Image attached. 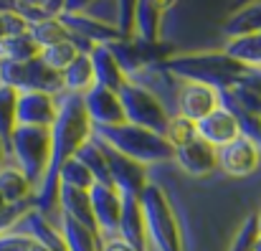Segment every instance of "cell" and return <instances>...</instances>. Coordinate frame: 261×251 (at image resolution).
Segmentation results:
<instances>
[{"mask_svg": "<svg viewBox=\"0 0 261 251\" xmlns=\"http://www.w3.org/2000/svg\"><path fill=\"white\" fill-rule=\"evenodd\" d=\"M94 127L84 109V96L64 91L59 99V114L51 127V163L46 170V178L41 188L36 190V211L48 213L59 203V170L61 165L74 158L79 145H84L91 137Z\"/></svg>", "mask_w": 261, "mask_h": 251, "instance_id": "1", "label": "cell"}, {"mask_svg": "<svg viewBox=\"0 0 261 251\" xmlns=\"http://www.w3.org/2000/svg\"><path fill=\"white\" fill-rule=\"evenodd\" d=\"M163 69L188 84H200L213 91L233 89L246 79L249 69L233 61L226 51H200V54H182L163 61Z\"/></svg>", "mask_w": 261, "mask_h": 251, "instance_id": "2", "label": "cell"}, {"mask_svg": "<svg viewBox=\"0 0 261 251\" xmlns=\"http://www.w3.org/2000/svg\"><path fill=\"white\" fill-rule=\"evenodd\" d=\"M99 142L107 147L117 150L119 155L140 163V165H152V163H165L173 160V145L168 137L155 135L150 130L135 127V124H117V127H94L91 132Z\"/></svg>", "mask_w": 261, "mask_h": 251, "instance_id": "3", "label": "cell"}, {"mask_svg": "<svg viewBox=\"0 0 261 251\" xmlns=\"http://www.w3.org/2000/svg\"><path fill=\"white\" fill-rule=\"evenodd\" d=\"M137 200L145 218V234L150 236L152 246L158 251H182V234L163 188L147 183Z\"/></svg>", "mask_w": 261, "mask_h": 251, "instance_id": "4", "label": "cell"}, {"mask_svg": "<svg viewBox=\"0 0 261 251\" xmlns=\"http://www.w3.org/2000/svg\"><path fill=\"white\" fill-rule=\"evenodd\" d=\"M8 150L15 155L18 170L33 190L41 188L51 163V130L48 127H15Z\"/></svg>", "mask_w": 261, "mask_h": 251, "instance_id": "5", "label": "cell"}, {"mask_svg": "<svg viewBox=\"0 0 261 251\" xmlns=\"http://www.w3.org/2000/svg\"><path fill=\"white\" fill-rule=\"evenodd\" d=\"M122 109H124V119L127 124L150 130L155 135H168V124H170V114L165 109V104L142 84L137 82H127L122 84V89L117 91Z\"/></svg>", "mask_w": 261, "mask_h": 251, "instance_id": "6", "label": "cell"}, {"mask_svg": "<svg viewBox=\"0 0 261 251\" xmlns=\"http://www.w3.org/2000/svg\"><path fill=\"white\" fill-rule=\"evenodd\" d=\"M173 158L177 165L182 167V172L193 175V178H203L211 175L218 167V150L211 147L205 140L198 137V132L188 135L185 140H180L173 147Z\"/></svg>", "mask_w": 261, "mask_h": 251, "instance_id": "7", "label": "cell"}, {"mask_svg": "<svg viewBox=\"0 0 261 251\" xmlns=\"http://www.w3.org/2000/svg\"><path fill=\"white\" fill-rule=\"evenodd\" d=\"M59 114L56 96L41 91H18L15 102V124L18 127H54Z\"/></svg>", "mask_w": 261, "mask_h": 251, "instance_id": "8", "label": "cell"}, {"mask_svg": "<svg viewBox=\"0 0 261 251\" xmlns=\"http://www.w3.org/2000/svg\"><path fill=\"white\" fill-rule=\"evenodd\" d=\"M101 150H104V158H107V167H109V175H112V183L114 188L122 193V195H132V198H140V193L145 190L147 185V167L119 155L117 150L107 147L104 142H99Z\"/></svg>", "mask_w": 261, "mask_h": 251, "instance_id": "9", "label": "cell"}, {"mask_svg": "<svg viewBox=\"0 0 261 251\" xmlns=\"http://www.w3.org/2000/svg\"><path fill=\"white\" fill-rule=\"evenodd\" d=\"M84 109H87L91 127H117L127 122L119 94L112 89L96 86V84L84 94Z\"/></svg>", "mask_w": 261, "mask_h": 251, "instance_id": "10", "label": "cell"}, {"mask_svg": "<svg viewBox=\"0 0 261 251\" xmlns=\"http://www.w3.org/2000/svg\"><path fill=\"white\" fill-rule=\"evenodd\" d=\"M261 165V150L256 142L246 140V137H239L233 140L231 145L221 147L218 150V167L226 172V175H233V178H246L251 172H256Z\"/></svg>", "mask_w": 261, "mask_h": 251, "instance_id": "11", "label": "cell"}, {"mask_svg": "<svg viewBox=\"0 0 261 251\" xmlns=\"http://www.w3.org/2000/svg\"><path fill=\"white\" fill-rule=\"evenodd\" d=\"M89 200H91L94 221H96V226H99V236H112V234H117L119 216H122V193H119L117 188L94 185V188L89 190Z\"/></svg>", "mask_w": 261, "mask_h": 251, "instance_id": "12", "label": "cell"}, {"mask_svg": "<svg viewBox=\"0 0 261 251\" xmlns=\"http://www.w3.org/2000/svg\"><path fill=\"white\" fill-rule=\"evenodd\" d=\"M213 109H218V91L200 86V84H185L177 94V117L188 119L190 124H198L203 117H208Z\"/></svg>", "mask_w": 261, "mask_h": 251, "instance_id": "13", "label": "cell"}, {"mask_svg": "<svg viewBox=\"0 0 261 251\" xmlns=\"http://www.w3.org/2000/svg\"><path fill=\"white\" fill-rule=\"evenodd\" d=\"M195 132H198L200 140H205V142H208L211 147H216V150H221V147H226V145H231L233 140L241 137L236 119H233L223 107H218V109H213L208 117H203V119L195 124Z\"/></svg>", "mask_w": 261, "mask_h": 251, "instance_id": "14", "label": "cell"}, {"mask_svg": "<svg viewBox=\"0 0 261 251\" xmlns=\"http://www.w3.org/2000/svg\"><path fill=\"white\" fill-rule=\"evenodd\" d=\"M117 234H119L117 239H122L124 244H129L135 251H145V244H147L145 218H142L140 200L132 198V195H122V216H119Z\"/></svg>", "mask_w": 261, "mask_h": 251, "instance_id": "15", "label": "cell"}, {"mask_svg": "<svg viewBox=\"0 0 261 251\" xmlns=\"http://www.w3.org/2000/svg\"><path fill=\"white\" fill-rule=\"evenodd\" d=\"M89 59H91V69H94V82H96V86H104V89H112V91H119L122 89V84L127 82V77L122 74L119 64L114 61V56H112V51L107 46H94L91 54H89Z\"/></svg>", "mask_w": 261, "mask_h": 251, "instance_id": "16", "label": "cell"}, {"mask_svg": "<svg viewBox=\"0 0 261 251\" xmlns=\"http://www.w3.org/2000/svg\"><path fill=\"white\" fill-rule=\"evenodd\" d=\"M74 158L87 167L94 178L96 185H107V188H114L112 183V175H109V167H107V158H104V150L99 145V140L91 135L84 145H79V150L74 153Z\"/></svg>", "mask_w": 261, "mask_h": 251, "instance_id": "17", "label": "cell"}, {"mask_svg": "<svg viewBox=\"0 0 261 251\" xmlns=\"http://www.w3.org/2000/svg\"><path fill=\"white\" fill-rule=\"evenodd\" d=\"M160 20H163V5L160 3H135L137 41L160 43Z\"/></svg>", "mask_w": 261, "mask_h": 251, "instance_id": "18", "label": "cell"}, {"mask_svg": "<svg viewBox=\"0 0 261 251\" xmlns=\"http://www.w3.org/2000/svg\"><path fill=\"white\" fill-rule=\"evenodd\" d=\"M23 223L28 226L25 234H28L36 244H41V246H46V249H51V251H66L64 239H61V231H56V229L46 221L43 213L28 211V213L23 216Z\"/></svg>", "mask_w": 261, "mask_h": 251, "instance_id": "19", "label": "cell"}, {"mask_svg": "<svg viewBox=\"0 0 261 251\" xmlns=\"http://www.w3.org/2000/svg\"><path fill=\"white\" fill-rule=\"evenodd\" d=\"M226 54H228L233 61H239L241 66L261 71V33L228 38V43H226Z\"/></svg>", "mask_w": 261, "mask_h": 251, "instance_id": "20", "label": "cell"}, {"mask_svg": "<svg viewBox=\"0 0 261 251\" xmlns=\"http://www.w3.org/2000/svg\"><path fill=\"white\" fill-rule=\"evenodd\" d=\"M31 193L33 188L18 167H0V195L5 198L8 206L25 203Z\"/></svg>", "mask_w": 261, "mask_h": 251, "instance_id": "21", "label": "cell"}, {"mask_svg": "<svg viewBox=\"0 0 261 251\" xmlns=\"http://www.w3.org/2000/svg\"><path fill=\"white\" fill-rule=\"evenodd\" d=\"M61 239H64L66 251H99L101 246V241L91 231H87L82 223H76L74 218L64 213H61Z\"/></svg>", "mask_w": 261, "mask_h": 251, "instance_id": "22", "label": "cell"}, {"mask_svg": "<svg viewBox=\"0 0 261 251\" xmlns=\"http://www.w3.org/2000/svg\"><path fill=\"white\" fill-rule=\"evenodd\" d=\"M94 69H91V59L87 54H79L76 61L64 71V91L69 94H79L84 96L89 89L94 86Z\"/></svg>", "mask_w": 261, "mask_h": 251, "instance_id": "23", "label": "cell"}, {"mask_svg": "<svg viewBox=\"0 0 261 251\" xmlns=\"http://www.w3.org/2000/svg\"><path fill=\"white\" fill-rule=\"evenodd\" d=\"M107 48L112 51V56H114V61L119 64V69H122L124 77L140 74V71L147 66V61H145V56H142V51H140V46H137L135 38H132V41H114V43H109Z\"/></svg>", "mask_w": 261, "mask_h": 251, "instance_id": "24", "label": "cell"}, {"mask_svg": "<svg viewBox=\"0 0 261 251\" xmlns=\"http://www.w3.org/2000/svg\"><path fill=\"white\" fill-rule=\"evenodd\" d=\"M251 33H261V3H254V5H246V8L236 10L226 23V36L228 38L251 36Z\"/></svg>", "mask_w": 261, "mask_h": 251, "instance_id": "25", "label": "cell"}, {"mask_svg": "<svg viewBox=\"0 0 261 251\" xmlns=\"http://www.w3.org/2000/svg\"><path fill=\"white\" fill-rule=\"evenodd\" d=\"M41 56V48L36 46V41L31 38V33H23V36H13V38H5L0 43V59L5 61H13V64H28L33 59Z\"/></svg>", "mask_w": 261, "mask_h": 251, "instance_id": "26", "label": "cell"}, {"mask_svg": "<svg viewBox=\"0 0 261 251\" xmlns=\"http://www.w3.org/2000/svg\"><path fill=\"white\" fill-rule=\"evenodd\" d=\"M28 33H31V38L36 41V46H38L41 51L71 38V33L66 31V26H64L59 18H46V20H41V23L31 26V31H28Z\"/></svg>", "mask_w": 261, "mask_h": 251, "instance_id": "27", "label": "cell"}, {"mask_svg": "<svg viewBox=\"0 0 261 251\" xmlns=\"http://www.w3.org/2000/svg\"><path fill=\"white\" fill-rule=\"evenodd\" d=\"M15 102H18V91L0 84V140L5 147L10 145V137L18 127L15 124Z\"/></svg>", "mask_w": 261, "mask_h": 251, "instance_id": "28", "label": "cell"}, {"mask_svg": "<svg viewBox=\"0 0 261 251\" xmlns=\"http://www.w3.org/2000/svg\"><path fill=\"white\" fill-rule=\"evenodd\" d=\"M76 56H79V48H76V43H74L71 38L41 51V61H43L46 66H51L54 71H61V74L76 61Z\"/></svg>", "mask_w": 261, "mask_h": 251, "instance_id": "29", "label": "cell"}, {"mask_svg": "<svg viewBox=\"0 0 261 251\" xmlns=\"http://www.w3.org/2000/svg\"><path fill=\"white\" fill-rule=\"evenodd\" d=\"M59 185H69V188H76V190H91L96 183H94V178H91V172H89L87 167L82 165L76 158H69L61 170H59Z\"/></svg>", "mask_w": 261, "mask_h": 251, "instance_id": "30", "label": "cell"}, {"mask_svg": "<svg viewBox=\"0 0 261 251\" xmlns=\"http://www.w3.org/2000/svg\"><path fill=\"white\" fill-rule=\"evenodd\" d=\"M256 239H259V223H256V216H249L241 223V229H239L233 244L228 246V251H254Z\"/></svg>", "mask_w": 261, "mask_h": 251, "instance_id": "31", "label": "cell"}, {"mask_svg": "<svg viewBox=\"0 0 261 251\" xmlns=\"http://www.w3.org/2000/svg\"><path fill=\"white\" fill-rule=\"evenodd\" d=\"M231 96H233V102L239 104V109H244L246 114L261 119V94H256L254 89H249V86H244V84H239V86L231 89Z\"/></svg>", "mask_w": 261, "mask_h": 251, "instance_id": "32", "label": "cell"}, {"mask_svg": "<svg viewBox=\"0 0 261 251\" xmlns=\"http://www.w3.org/2000/svg\"><path fill=\"white\" fill-rule=\"evenodd\" d=\"M117 33L122 41H132L135 36V3H117Z\"/></svg>", "mask_w": 261, "mask_h": 251, "instance_id": "33", "label": "cell"}, {"mask_svg": "<svg viewBox=\"0 0 261 251\" xmlns=\"http://www.w3.org/2000/svg\"><path fill=\"white\" fill-rule=\"evenodd\" d=\"M0 15H3V28H5V38H13V36H23V33H28L31 31V26L18 15V13H13L10 8H5V10H0Z\"/></svg>", "mask_w": 261, "mask_h": 251, "instance_id": "34", "label": "cell"}, {"mask_svg": "<svg viewBox=\"0 0 261 251\" xmlns=\"http://www.w3.org/2000/svg\"><path fill=\"white\" fill-rule=\"evenodd\" d=\"M33 244L28 234H0V251H31Z\"/></svg>", "mask_w": 261, "mask_h": 251, "instance_id": "35", "label": "cell"}, {"mask_svg": "<svg viewBox=\"0 0 261 251\" xmlns=\"http://www.w3.org/2000/svg\"><path fill=\"white\" fill-rule=\"evenodd\" d=\"M28 213V206L25 203H15V206H8L5 213H0V234H5L13 223L23 221V216Z\"/></svg>", "mask_w": 261, "mask_h": 251, "instance_id": "36", "label": "cell"}, {"mask_svg": "<svg viewBox=\"0 0 261 251\" xmlns=\"http://www.w3.org/2000/svg\"><path fill=\"white\" fill-rule=\"evenodd\" d=\"M99 251H135V249L129 244H124L122 239H107V241H101Z\"/></svg>", "mask_w": 261, "mask_h": 251, "instance_id": "37", "label": "cell"}, {"mask_svg": "<svg viewBox=\"0 0 261 251\" xmlns=\"http://www.w3.org/2000/svg\"><path fill=\"white\" fill-rule=\"evenodd\" d=\"M5 41V28H3V15H0V43Z\"/></svg>", "mask_w": 261, "mask_h": 251, "instance_id": "38", "label": "cell"}, {"mask_svg": "<svg viewBox=\"0 0 261 251\" xmlns=\"http://www.w3.org/2000/svg\"><path fill=\"white\" fill-rule=\"evenodd\" d=\"M5 211H8V203H5V198L0 195V213H5Z\"/></svg>", "mask_w": 261, "mask_h": 251, "instance_id": "39", "label": "cell"}, {"mask_svg": "<svg viewBox=\"0 0 261 251\" xmlns=\"http://www.w3.org/2000/svg\"><path fill=\"white\" fill-rule=\"evenodd\" d=\"M5 153H8V147L3 145V140H0V163H3V158H5Z\"/></svg>", "mask_w": 261, "mask_h": 251, "instance_id": "40", "label": "cell"}, {"mask_svg": "<svg viewBox=\"0 0 261 251\" xmlns=\"http://www.w3.org/2000/svg\"><path fill=\"white\" fill-rule=\"evenodd\" d=\"M31 251H51V249H46V246H41V244H33V246H31Z\"/></svg>", "mask_w": 261, "mask_h": 251, "instance_id": "41", "label": "cell"}, {"mask_svg": "<svg viewBox=\"0 0 261 251\" xmlns=\"http://www.w3.org/2000/svg\"><path fill=\"white\" fill-rule=\"evenodd\" d=\"M254 251H261V234H259V239H256V246H254Z\"/></svg>", "mask_w": 261, "mask_h": 251, "instance_id": "42", "label": "cell"}, {"mask_svg": "<svg viewBox=\"0 0 261 251\" xmlns=\"http://www.w3.org/2000/svg\"><path fill=\"white\" fill-rule=\"evenodd\" d=\"M256 223H259V234H261V213L256 216Z\"/></svg>", "mask_w": 261, "mask_h": 251, "instance_id": "43", "label": "cell"}, {"mask_svg": "<svg viewBox=\"0 0 261 251\" xmlns=\"http://www.w3.org/2000/svg\"><path fill=\"white\" fill-rule=\"evenodd\" d=\"M259 150H261V137H259Z\"/></svg>", "mask_w": 261, "mask_h": 251, "instance_id": "44", "label": "cell"}]
</instances>
